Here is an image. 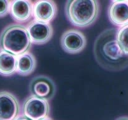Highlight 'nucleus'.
I'll list each match as a JSON object with an SVG mask.
<instances>
[{
	"mask_svg": "<svg viewBox=\"0 0 128 120\" xmlns=\"http://www.w3.org/2000/svg\"><path fill=\"white\" fill-rule=\"evenodd\" d=\"M116 28L101 33L95 41L94 54L96 61L109 71H120L128 66V56L125 55L117 41Z\"/></svg>",
	"mask_w": 128,
	"mask_h": 120,
	"instance_id": "obj_1",
	"label": "nucleus"
},
{
	"mask_svg": "<svg viewBox=\"0 0 128 120\" xmlns=\"http://www.w3.org/2000/svg\"><path fill=\"white\" fill-rule=\"evenodd\" d=\"M17 56L0 49V74L10 76L16 72Z\"/></svg>",
	"mask_w": 128,
	"mask_h": 120,
	"instance_id": "obj_13",
	"label": "nucleus"
},
{
	"mask_svg": "<svg viewBox=\"0 0 128 120\" xmlns=\"http://www.w3.org/2000/svg\"><path fill=\"white\" fill-rule=\"evenodd\" d=\"M32 42L26 28L20 24H10L0 34V49L16 56L27 52Z\"/></svg>",
	"mask_w": 128,
	"mask_h": 120,
	"instance_id": "obj_3",
	"label": "nucleus"
},
{
	"mask_svg": "<svg viewBox=\"0 0 128 120\" xmlns=\"http://www.w3.org/2000/svg\"><path fill=\"white\" fill-rule=\"evenodd\" d=\"M50 112L48 101L35 96H31L24 100L23 105V116L30 120H38L47 117Z\"/></svg>",
	"mask_w": 128,
	"mask_h": 120,
	"instance_id": "obj_4",
	"label": "nucleus"
},
{
	"mask_svg": "<svg viewBox=\"0 0 128 120\" xmlns=\"http://www.w3.org/2000/svg\"><path fill=\"white\" fill-rule=\"evenodd\" d=\"M112 24L121 28L128 24V0H116L110 3L108 10Z\"/></svg>",
	"mask_w": 128,
	"mask_h": 120,
	"instance_id": "obj_10",
	"label": "nucleus"
},
{
	"mask_svg": "<svg viewBox=\"0 0 128 120\" xmlns=\"http://www.w3.org/2000/svg\"><path fill=\"white\" fill-rule=\"evenodd\" d=\"M116 120H128V116H122V117L118 118Z\"/></svg>",
	"mask_w": 128,
	"mask_h": 120,
	"instance_id": "obj_17",
	"label": "nucleus"
},
{
	"mask_svg": "<svg viewBox=\"0 0 128 120\" xmlns=\"http://www.w3.org/2000/svg\"><path fill=\"white\" fill-rule=\"evenodd\" d=\"M16 120H29V119L27 118L26 117H25V116L23 115V116H20V117L18 118Z\"/></svg>",
	"mask_w": 128,
	"mask_h": 120,
	"instance_id": "obj_16",
	"label": "nucleus"
},
{
	"mask_svg": "<svg viewBox=\"0 0 128 120\" xmlns=\"http://www.w3.org/2000/svg\"><path fill=\"white\" fill-rule=\"evenodd\" d=\"M20 114L19 101L12 93L0 91V120H16Z\"/></svg>",
	"mask_w": 128,
	"mask_h": 120,
	"instance_id": "obj_5",
	"label": "nucleus"
},
{
	"mask_svg": "<svg viewBox=\"0 0 128 120\" xmlns=\"http://www.w3.org/2000/svg\"><path fill=\"white\" fill-rule=\"evenodd\" d=\"M99 4L97 0H68L66 4V14L76 26L91 25L98 16Z\"/></svg>",
	"mask_w": 128,
	"mask_h": 120,
	"instance_id": "obj_2",
	"label": "nucleus"
},
{
	"mask_svg": "<svg viewBox=\"0 0 128 120\" xmlns=\"http://www.w3.org/2000/svg\"><path fill=\"white\" fill-rule=\"evenodd\" d=\"M26 28L31 42L33 44L43 45L50 41L52 37L53 28L50 23L34 20Z\"/></svg>",
	"mask_w": 128,
	"mask_h": 120,
	"instance_id": "obj_8",
	"label": "nucleus"
},
{
	"mask_svg": "<svg viewBox=\"0 0 128 120\" xmlns=\"http://www.w3.org/2000/svg\"><path fill=\"white\" fill-rule=\"evenodd\" d=\"M86 36L77 29H68L62 35L60 43L63 50L70 54L81 52L86 46Z\"/></svg>",
	"mask_w": 128,
	"mask_h": 120,
	"instance_id": "obj_6",
	"label": "nucleus"
},
{
	"mask_svg": "<svg viewBox=\"0 0 128 120\" xmlns=\"http://www.w3.org/2000/svg\"><path fill=\"white\" fill-rule=\"evenodd\" d=\"M36 59L29 51L17 56L16 73L22 76H28L35 71Z\"/></svg>",
	"mask_w": 128,
	"mask_h": 120,
	"instance_id": "obj_12",
	"label": "nucleus"
},
{
	"mask_svg": "<svg viewBox=\"0 0 128 120\" xmlns=\"http://www.w3.org/2000/svg\"><path fill=\"white\" fill-rule=\"evenodd\" d=\"M117 41L123 53L128 56V24L118 28Z\"/></svg>",
	"mask_w": 128,
	"mask_h": 120,
	"instance_id": "obj_14",
	"label": "nucleus"
},
{
	"mask_svg": "<svg viewBox=\"0 0 128 120\" xmlns=\"http://www.w3.org/2000/svg\"><path fill=\"white\" fill-rule=\"evenodd\" d=\"M52 120L50 117L47 116V117H45V118H44L40 119V120Z\"/></svg>",
	"mask_w": 128,
	"mask_h": 120,
	"instance_id": "obj_18",
	"label": "nucleus"
},
{
	"mask_svg": "<svg viewBox=\"0 0 128 120\" xmlns=\"http://www.w3.org/2000/svg\"><path fill=\"white\" fill-rule=\"evenodd\" d=\"M34 3L29 0L11 1L10 13L14 21L24 23L30 19L33 16Z\"/></svg>",
	"mask_w": 128,
	"mask_h": 120,
	"instance_id": "obj_11",
	"label": "nucleus"
},
{
	"mask_svg": "<svg viewBox=\"0 0 128 120\" xmlns=\"http://www.w3.org/2000/svg\"><path fill=\"white\" fill-rule=\"evenodd\" d=\"M11 1L0 0V18L6 16L10 13Z\"/></svg>",
	"mask_w": 128,
	"mask_h": 120,
	"instance_id": "obj_15",
	"label": "nucleus"
},
{
	"mask_svg": "<svg viewBox=\"0 0 128 120\" xmlns=\"http://www.w3.org/2000/svg\"><path fill=\"white\" fill-rule=\"evenodd\" d=\"M30 90L33 96L50 100L55 93V85L52 79L46 76H37L32 79Z\"/></svg>",
	"mask_w": 128,
	"mask_h": 120,
	"instance_id": "obj_7",
	"label": "nucleus"
},
{
	"mask_svg": "<svg viewBox=\"0 0 128 120\" xmlns=\"http://www.w3.org/2000/svg\"><path fill=\"white\" fill-rule=\"evenodd\" d=\"M57 14V6L52 0H38L34 3L33 17L34 20L50 23Z\"/></svg>",
	"mask_w": 128,
	"mask_h": 120,
	"instance_id": "obj_9",
	"label": "nucleus"
}]
</instances>
